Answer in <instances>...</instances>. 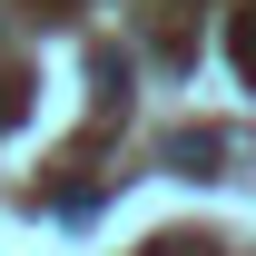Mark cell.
Wrapping results in <instances>:
<instances>
[{"mask_svg": "<svg viewBox=\"0 0 256 256\" xmlns=\"http://www.w3.org/2000/svg\"><path fill=\"white\" fill-rule=\"evenodd\" d=\"M236 60H246V79H256V20H236Z\"/></svg>", "mask_w": 256, "mask_h": 256, "instance_id": "obj_1", "label": "cell"}]
</instances>
